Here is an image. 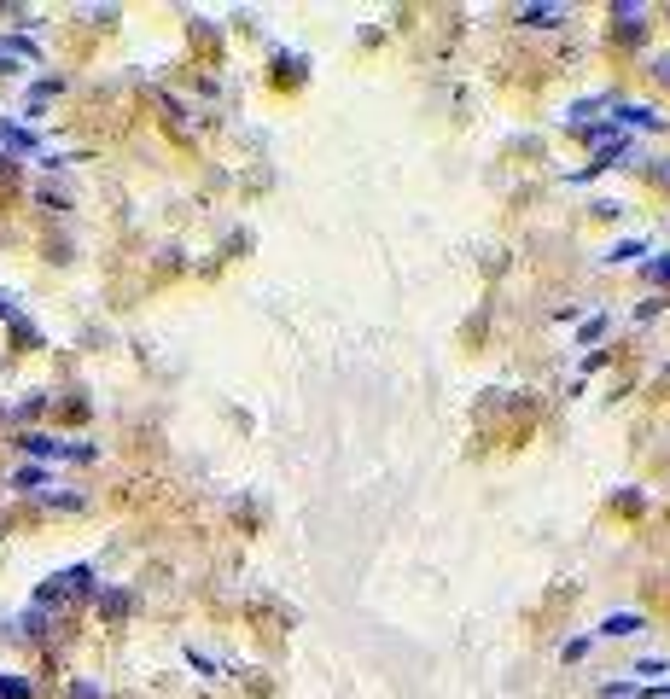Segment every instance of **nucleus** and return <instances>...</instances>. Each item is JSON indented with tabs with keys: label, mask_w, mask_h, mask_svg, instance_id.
<instances>
[{
	"label": "nucleus",
	"mask_w": 670,
	"mask_h": 699,
	"mask_svg": "<svg viewBox=\"0 0 670 699\" xmlns=\"http://www.w3.org/2000/svg\"><path fill=\"white\" fill-rule=\"evenodd\" d=\"M0 315H12V303H6V298H0Z\"/></svg>",
	"instance_id": "obj_9"
},
{
	"label": "nucleus",
	"mask_w": 670,
	"mask_h": 699,
	"mask_svg": "<svg viewBox=\"0 0 670 699\" xmlns=\"http://www.w3.org/2000/svg\"><path fill=\"white\" fill-rule=\"evenodd\" d=\"M560 18V6H525V24H554Z\"/></svg>",
	"instance_id": "obj_5"
},
{
	"label": "nucleus",
	"mask_w": 670,
	"mask_h": 699,
	"mask_svg": "<svg viewBox=\"0 0 670 699\" xmlns=\"http://www.w3.org/2000/svg\"><path fill=\"white\" fill-rule=\"evenodd\" d=\"M647 274H653L659 286H670V257H659V263H647Z\"/></svg>",
	"instance_id": "obj_6"
},
{
	"label": "nucleus",
	"mask_w": 670,
	"mask_h": 699,
	"mask_svg": "<svg viewBox=\"0 0 670 699\" xmlns=\"http://www.w3.org/2000/svg\"><path fill=\"white\" fill-rule=\"evenodd\" d=\"M0 699H30V676H0Z\"/></svg>",
	"instance_id": "obj_4"
},
{
	"label": "nucleus",
	"mask_w": 670,
	"mask_h": 699,
	"mask_svg": "<svg viewBox=\"0 0 670 699\" xmlns=\"http://www.w3.org/2000/svg\"><path fill=\"white\" fill-rule=\"evenodd\" d=\"M70 699H100V688H88V682H82V688H76Z\"/></svg>",
	"instance_id": "obj_7"
},
{
	"label": "nucleus",
	"mask_w": 670,
	"mask_h": 699,
	"mask_svg": "<svg viewBox=\"0 0 670 699\" xmlns=\"http://www.w3.org/2000/svg\"><path fill=\"white\" fill-rule=\"evenodd\" d=\"M659 76H665V82H670V59H659Z\"/></svg>",
	"instance_id": "obj_8"
},
{
	"label": "nucleus",
	"mask_w": 670,
	"mask_h": 699,
	"mask_svg": "<svg viewBox=\"0 0 670 699\" xmlns=\"http://www.w3.org/2000/svg\"><path fill=\"white\" fill-rule=\"evenodd\" d=\"M647 257V239H624L618 251H612V263H641Z\"/></svg>",
	"instance_id": "obj_3"
},
{
	"label": "nucleus",
	"mask_w": 670,
	"mask_h": 699,
	"mask_svg": "<svg viewBox=\"0 0 670 699\" xmlns=\"http://www.w3.org/2000/svg\"><path fill=\"white\" fill-rule=\"evenodd\" d=\"M601 635H641V612H612L601 624Z\"/></svg>",
	"instance_id": "obj_2"
},
{
	"label": "nucleus",
	"mask_w": 670,
	"mask_h": 699,
	"mask_svg": "<svg viewBox=\"0 0 670 699\" xmlns=\"http://www.w3.org/2000/svg\"><path fill=\"white\" fill-rule=\"evenodd\" d=\"M612 129H665V117L653 105H618V123Z\"/></svg>",
	"instance_id": "obj_1"
}]
</instances>
